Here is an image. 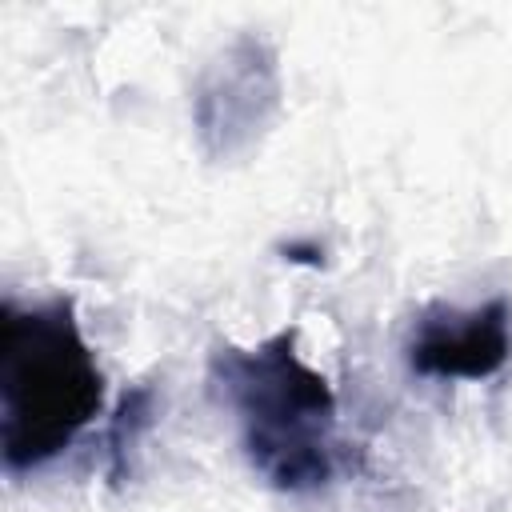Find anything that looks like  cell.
Returning <instances> with one entry per match:
<instances>
[{"instance_id":"obj_1","label":"cell","mask_w":512,"mask_h":512,"mask_svg":"<svg viewBox=\"0 0 512 512\" xmlns=\"http://www.w3.org/2000/svg\"><path fill=\"white\" fill-rule=\"evenodd\" d=\"M104 380L72 304H4L0 316V444L8 468L52 460L100 412Z\"/></svg>"},{"instance_id":"obj_2","label":"cell","mask_w":512,"mask_h":512,"mask_svg":"<svg viewBox=\"0 0 512 512\" xmlns=\"http://www.w3.org/2000/svg\"><path fill=\"white\" fill-rule=\"evenodd\" d=\"M216 376L244 420V444L276 488L304 492L332 476L336 396L280 332L256 348H224Z\"/></svg>"},{"instance_id":"obj_3","label":"cell","mask_w":512,"mask_h":512,"mask_svg":"<svg viewBox=\"0 0 512 512\" xmlns=\"http://www.w3.org/2000/svg\"><path fill=\"white\" fill-rule=\"evenodd\" d=\"M508 352H512L508 300H488L472 312L436 308L416 324L408 340V364L420 376H440V380H484L504 368Z\"/></svg>"}]
</instances>
